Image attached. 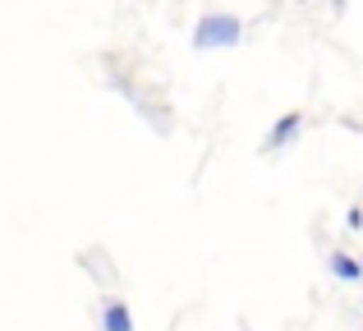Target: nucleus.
I'll return each mask as SVG.
<instances>
[{
    "mask_svg": "<svg viewBox=\"0 0 363 331\" xmlns=\"http://www.w3.org/2000/svg\"><path fill=\"white\" fill-rule=\"evenodd\" d=\"M244 37V23L235 14H203L194 28V46L198 51H216V46H235Z\"/></svg>",
    "mask_w": 363,
    "mask_h": 331,
    "instance_id": "1",
    "label": "nucleus"
},
{
    "mask_svg": "<svg viewBox=\"0 0 363 331\" xmlns=\"http://www.w3.org/2000/svg\"><path fill=\"white\" fill-rule=\"evenodd\" d=\"M299 129H303V116H299V111H285V116L272 125V134H267V147H272V152H281V147L290 143Z\"/></svg>",
    "mask_w": 363,
    "mask_h": 331,
    "instance_id": "2",
    "label": "nucleus"
},
{
    "mask_svg": "<svg viewBox=\"0 0 363 331\" xmlns=\"http://www.w3.org/2000/svg\"><path fill=\"white\" fill-rule=\"evenodd\" d=\"M101 331H133V313L124 304H106L101 308Z\"/></svg>",
    "mask_w": 363,
    "mask_h": 331,
    "instance_id": "3",
    "label": "nucleus"
},
{
    "mask_svg": "<svg viewBox=\"0 0 363 331\" xmlns=\"http://www.w3.org/2000/svg\"><path fill=\"white\" fill-rule=\"evenodd\" d=\"M331 276H336V281H359L363 276V267H359V262L354 258H350V253H331Z\"/></svg>",
    "mask_w": 363,
    "mask_h": 331,
    "instance_id": "4",
    "label": "nucleus"
},
{
    "mask_svg": "<svg viewBox=\"0 0 363 331\" xmlns=\"http://www.w3.org/2000/svg\"><path fill=\"white\" fill-rule=\"evenodd\" d=\"M345 225H350V230H363V207H350V216H345Z\"/></svg>",
    "mask_w": 363,
    "mask_h": 331,
    "instance_id": "5",
    "label": "nucleus"
},
{
    "mask_svg": "<svg viewBox=\"0 0 363 331\" xmlns=\"http://www.w3.org/2000/svg\"><path fill=\"white\" fill-rule=\"evenodd\" d=\"M359 267H363V258H359Z\"/></svg>",
    "mask_w": 363,
    "mask_h": 331,
    "instance_id": "6",
    "label": "nucleus"
}]
</instances>
